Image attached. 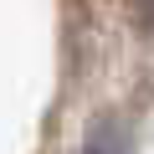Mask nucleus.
Wrapping results in <instances>:
<instances>
[{"label":"nucleus","instance_id":"nucleus-2","mask_svg":"<svg viewBox=\"0 0 154 154\" xmlns=\"http://www.w3.org/2000/svg\"><path fill=\"white\" fill-rule=\"evenodd\" d=\"M139 5H144V21L154 26V0H139Z\"/></svg>","mask_w":154,"mask_h":154},{"label":"nucleus","instance_id":"nucleus-1","mask_svg":"<svg viewBox=\"0 0 154 154\" xmlns=\"http://www.w3.org/2000/svg\"><path fill=\"white\" fill-rule=\"evenodd\" d=\"M82 154H134V128H128V118H118V113L93 118V128H88V139H82Z\"/></svg>","mask_w":154,"mask_h":154}]
</instances>
